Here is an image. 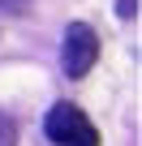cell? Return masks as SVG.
<instances>
[{"label": "cell", "instance_id": "277c9868", "mask_svg": "<svg viewBox=\"0 0 142 146\" xmlns=\"http://www.w3.org/2000/svg\"><path fill=\"white\" fill-rule=\"evenodd\" d=\"M0 9H5V13H26L30 0H0Z\"/></svg>", "mask_w": 142, "mask_h": 146}, {"label": "cell", "instance_id": "3957f363", "mask_svg": "<svg viewBox=\"0 0 142 146\" xmlns=\"http://www.w3.org/2000/svg\"><path fill=\"white\" fill-rule=\"evenodd\" d=\"M13 142H17V129H13V120L5 112H0V146H13Z\"/></svg>", "mask_w": 142, "mask_h": 146}, {"label": "cell", "instance_id": "6da1fadb", "mask_svg": "<svg viewBox=\"0 0 142 146\" xmlns=\"http://www.w3.org/2000/svg\"><path fill=\"white\" fill-rule=\"evenodd\" d=\"M43 129L56 146H99V133H95V125L86 120V112L78 103H56L47 112Z\"/></svg>", "mask_w": 142, "mask_h": 146}, {"label": "cell", "instance_id": "7a4b0ae2", "mask_svg": "<svg viewBox=\"0 0 142 146\" xmlns=\"http://www.w3.org/2000/svg\"><path fill=\"white\" fill-rule=\"evenodd\" d=\"M60 60H65V73H69V78H86L91 64L99 60V35H95L86 22H73V26L65 30Z\"/></svg>", "mask_w": 142, "mask_h": 146}, {"label": "cell", "instance_id": "5b68a950", "mask_svg": "<svg viewBox=\"0 0 142 146\" xmlns=\"http://www.w3.org/2000/svg\"><path fill=\"white\" fill-rule=\"evenodd\" d=\"M116 13H121V17H133V13H138V0H116Z\"/></svg>", "mask_w": 142, "mask_h": 146}]
</instances>
